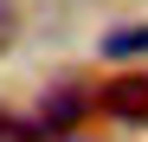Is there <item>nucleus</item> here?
<instances>
[{
    "label": "nucleus",
    "mask_w": 148,
    "mask_h": 142,
    "mask_svg": "<svg viewBox=\"0 0 148 142\" xmlns=\"http://www.w3.org/2000/svg\"><path fill=\"white\" fill-rule=\"evenodd\" d=\"M84 103H90V97H84L77 84H58L52 97H45V110L32 116V129H39V136H71L77 116H84Z\"/></svg>",
    "instance_id": "f257e3e1"
},
{
    "label": "nucleus",
    "mask_w": 148,
    "mask_h": 142,
    "mask_svg": "<svg viewBox=\"0 0 148 142\" xmlns=\"http://www.w3.org/2000/svg\"><path fill=\"white\" fill-rule=\"evenodd\" d=\"M103 103L116 116H148V71H129V78H116L103 90Z\"/></svg>",
    "instance_id": "f03ea898"
},
{
    "label": "nucleus",
    "mask_w": 148,
    "mask_h": 142,
    "mask_svg": "<svg viewBox=\"0 0 148 142\" xmlns=\"http://www.w3.org/2000/svg\"><path fill=\"white\" fill-rule=\"evenodd\" d=\"M135 52H148V26H122L103 39V58H135Z\"/></svg>",
    "instance_id": "7ed1b4c3"
},
{
    "label": "nucleus",
    "mask_w": 148,
    "mask_h": 142,
    "mask_svg": "<svg viewBox=\"0 0 148 142\" xmlns=\"http://www.w3.org/2000/svg\"><path fill=\"white\" fill-rule=\"evenodd\" d=\"M13 32H19V19H13V7H7V0H0V52L13 45Z\"/></svg>",
    "instance_id": "20e7f679"
},
{
    "label": "nucleus",
    "mask_w": 148,
    "mask_h": 142,
    "mask_svg": "<svg viewBox=\"0 0 148 142\" xmlns=\"http://www.w3.org/2000/svg\"><path fill=\"white\" fill-rule=\"evenodd\" d=\"M45 142H90V136H77V129H71V136H45Z\"/></svg>",
    "instance_id": "39448f33"
}]
</instances>
